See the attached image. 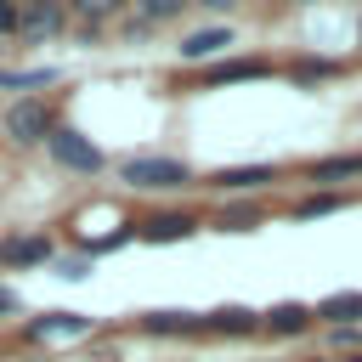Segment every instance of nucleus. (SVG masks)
Segmentation results:
<instances>
[{
	"instance_id": "13",
	"label": "nucleus",
	"mask_w": 362,
	"mask_h": 362,
	"mask_svg": "<svg viewBox=\"0 0 362 362\" xmlns=\"http://www.w3.org/2000/svg\"><path fill=\"white\" fill-rule=\"evenodd\" d=\"M317 317H311V305H300V300H283V305H272V311H260V328L266 334H277V339H288V334H305Z\"/></svg>"
},
{
	"instance_id": "27",
	"label": "nucleus",
	"mask_w": 362,
	"mask_h": 362,
	"mask_svg": "<svg viewBox=\"0 0 362 362\" xmlns=\"http://www.w3.org/2000/svg\"><path fill=\"white\" fill-rule=\"evenodd\" d=\"M6 6H17V11H23V6H34V0H6Z\"/></svg>"
},
{
	"instance_id": "9",
	"label": "nucleus",
	"mask_w": 362,
	"mask_h": 362,
	"mask_svg": "<svg viewBox=\"0 0 362 362\" xmlns=\"http://www.w3.org/2000/svg\"><path fill=\"white\" fill-rule=\"evenodd\" d=\"M272 181H277V164H226L204 187H215V192H266Z\"/></svg>"
},
{
	"instance_id": "10",
	"label": "nucleus",
	"mask_w": 362,
	"mask_h": 362,
	"mask_svg": "<svg viewBox=\"0 0 362 362\" xmlns=\"http://www.w3.org/2000/svg\"><path fill=\"white\" fill-rule=\"evenodd\" d=\"M232 40H238V34H232L226 23H215V28H192V34L175 45V57H181V62H215V57H226Z\"/></svg>"
},
{
	"instance_id": "11",
	"label": "nucleus",
	"mask_w": 362,
	"mask_h": 362,
	"mask_svg": "<svg viewBox=\"0 0 362 362\" xmlns=\"http://www.w3.org/2000/svg\"><path fill=\"white\" fill-rule=\"evenodd\" d=\"M356 175H362V153H334V158L305 164V181H311L317 192H334L339 181H356Z\"/></svg>"
},
{
	"instance_id": "2",
	"label": "nucleus",
	"mask_w": 362,
	"mask_h": 362,
	"mask_svg": "<svg viewBox=\"0 0 362 362\" xmlns=\"http://www.w3.org/2000/svg\"><path fill=\"white\" fill-rule=\"evenodd\" d=\"M119 181L130 192H181V187H192V164L170 158V153H136L119 164Z\"/></svg>"
},
{
	"instance_id": "23",
	"label": "nucleus",
	"mask_w": 362,
	"mask_h": 362,
	"mask_svg": "<svg viewBox=\"0 0 362 362\" xmlns=\"http://www.w3.org/2000/svg\"><path fill=\"white\" fill-rule=\"evenodd\" d=\"M17 311H23V294H17V288H6V283H0V317H17Z\"/></svg>"
},
{
	"instance_id": "12",
	"label": "nucleus",
	"mask_w": 362,
	"mask_h": 362,
	"mask_svg": "<svg viewBox=\"0 0 362 362\" xmlns=\"http://www.w3.org/2000/svg\"><path fill=\"white\" fill-rule=\"evenodd\" d=\"M260 328V311H249V305H215V311H204V334H232V339H243V334H255Z\"/></svg>"
},
{
	"instance_id": "3",
	"label": "nucleus",
	"mask_w": 362,
	"mask_h": 362,
	"mask_svg": "<svg viewBox=\"0 0 362 362\" xmlns=\"http://www.w3.org/2000/svg\"><path fill=\"white\" fill-rule=\"evenodd\" d=\"M45 158H51L57 170H68V175H102V170H107V153H102L85 130H74V124H57V130L45 136Z\"/></svg>"
},
{
	"instance_id": "1",
	"label": "nucleus",
	"mask_w": 362,
	"mask_h": 362,
	"mask_svg": "<svg viewBox=\"0 0 362 362\" xmlns=\"http://www.w3.org/2000/svg\"><path fill=\"white\" fill-rule=\"evenodd\" d=\"M62 119H57V102L51 96H17V102H6V113H0V136L11 141V147H45V136L57 130Z\"/></svg>"
},
{
	"instance_id": "17",
	"label": "nucleus",
	"mask_w": 362,
	"mask_h": 362,
	"mask_svg": "<svg viewBox=\"0 0 362 362\" xmlns=\"http://www.w3.org/2000/svg\"><path fill=\"white\" fill-rule=\"evenodd\" d=\"M62 74L57 68H0V90H45V85H57Z\"/></svg>"
},
{
	"instance_id": "21",
	"label": "nucleus",
	"mask_w": 362,
	"mask_h": 362,
	"mask_svg": "<svg viewBox=\"0 0 362 362\" xmlns=\"http://www.w3.org/2000/svg\"><path fill=\"white\" fill-rule=\"evenodd\" d=\"M328 74H339V62H322V57H311V62H294V79H328Z\"/></svg>"
},
{
	"instance_id": "4",
	"label": "nucleus",
	"mask_w": 362,
	"mask_h": 362,
	"mask_svg": "<svg viewBox=\"0 0 362 362\" xmlns=\"http://www.w3.org/2000/svg\"><path fill=\"white\" fill-rule=\"evenodd\" d=\"M68 6L62 0H34V6H23V17H17V40H28V45H45V40H57V34H68Z\"/></svg>"
},
{
	"instance_id": "16",
	"label": "nucleus",
	"mask_w": 362,
	"mask_h": 362,
	"mask_svg": "<svg viewBox=\"0 0 362 362\" xmlns=\"http://www.w3.org/2000/svg\"><path fill=\"white\" fill-rule=\"evenodd\" d=\"M62 6H68V17H74V23H85V28H102V23L124 17V6H130V0H62Z\"/></svg>"
},
{
	"instance_id": "28",
	"label": "nucleus",
	"mask_w": 362,
	"mask_h": 362,
	"mask_svg": "<svg viewBox=\"0 0 362 362\" xmlns=\"http://www.w3.org/2000/svg\"><path fill=\"white\" fill-rule=\"evenodd\" d=\"M294 6H311V0H294Z\"/></svg>"
},
{
	"instance_id": "6",
	"label": "nucleus",
	"mask_w": 362,
	"mask_h": 362,
	"mask_svg": "<svg viewBox=\"0 0 362 362\" xmlns=\"http://www.w3.org/2000/svg\"><path fill=\"white\" fill-rule=\"evenodd\" d=\"M198 226H204V221L187 215V209H158V215L136 221V238H141V243H187Z\"/></svg>"
},
{
	"instance_id": "29",
	"label": "nucleus",
	"mask_w": 362,
	"mask_h": 362,
	"mask_svg": "<svg viewBox=\"0 0 362 362\" xmlns=\"http://www.w3.org/2000/svg\"><path fill=\"white\" fill-rule=\"evenodd\" d=\"M356 362H362V356H356Z\"/></svg>"
},
{
	"instance_id": "19",
	"label": "nucleus",
	"mask_w": 362,
	"mask_h": 362,
	"mask_svg": "<svg viewBox=\"0 0 362 362\" xmlns=\"http://www.w3.org/2000/svg\"><path fill=\"white\" fill-rule=\"evenodd\" d=\"M260 221H266V215H260V204H226V209L215 215V226H221V232H255Z\"/></svg>"
},
{
	"instance_id": "22",
	"label": "nucleus",
	"mask_w": 362,
	"mask_h": 362,
	"mask_svg": "<svg viewBox=\"0 0 362 362\" xmlns=\"http://www.w3.org/2000/svg\"><path fill=\"white\" fill-rule=\"evenodd\" d=\"M57 272L62 277H90V260L85 255H68V260H57Z\"/></svg>"
},
{
	"instance_id": "18",
	"label": "nucleus",
	"mask_w": 362,
	"mask_h": 362,
	"mask_svg": "<svg viewBox=\"0 0 362 362\" xmlns=\"http://www.w3.org/2000/svg\"><path fill=\"white\" fill-rule=\"evenodd\" d=\"M345 209V192H305L294 204V221H317V215H339Z\"/></svg>"
},
{
	"instance_id": "7",
	"label": "nucleus",
	"mask_w": 362,
	"mask_h": 362,
	"mask_svg": "<svg viewBox=\"0 0 362 362\" xmlns=\"http://www.w3.org/2000/svg\"><path fill=\"white\" fill-rule=\"evenodd\" d=\"M90 328H96V317H85V311H45V317L23 322V339H85Z\"/></svg>"
},
{
	"instance_id": "20",
	"label": "nucleus",
	"mask_w": 362,
	"mask_h": 362,
	"mask_svg": "<svg viewBox=\"0 0 362 362\" xmlns=\"http://www.w3.org/2000/svg\"><path fill=\"white\" fill-rule=\"evenodd\" d=\"M130 6H136V17H141V23H175L192 0H130Z\"/></svg>"
},
{
	"instance_id": "15",
	"label": "nucleus",
	"mask_w": 362,
	"mask_h": 362,
	"mask_svg": "<svg viewBox=\"0 0 362 362\" xmlns=\"http://www.w3.org/2000/svg\"><path fill=\"white\" fill-rule=\"evenodd\" d=\"M311 317H322V322H334V328H356V322H362V294H356V288L328 294L322 305H311Z\"/></svg>"
},
{
	"instance_id": "25",
	"label": "nucleus",
	"mask_w": 362,
	"mask_h": 362,
	"mask_svg": "<svg viewBox=\"0 0 362 362\" xmlns=\"http://www.w3.org/2000/svg\"><path fill=\"white\" fill-rule=\"evenodd\" d=\"M328 339H334V351H339V345H345V351H351V345H362V328H334V334H328Z\"/></svg>"
},
{
	"instance_id": "14",
	"label": "nucleus",
	"mask_w": 362,
	"mask_h": 362,
	"mask_svg": "<svg viewBox=\"0 0 362 362\" xmlns=\"http://www.w3.org/2000/svg\"><path fill=\"white\" fill-rule=\"evenodd\" d=\"M141 334H158V339H170V334H204V317L198 311H147Z\"/></svg>"
},
{
	"instance_id": "26",
	"label": "nucleus",
	"mask_w": 362,
	"mask_h": 362,
	"mask_svg": "<svg viewBox=\"0 0 362 362\" xmlns=\"http://www.w3.org/2000/svg\"><path fill=\"white\" fill-rule=\"evenodd\" d=\"M192 6H204V11H232L238 0H192Z\"/></svg>"
},
{
	"instance_id": "8",
	"label": "nucleus",
	"mask_w": 362,
	"mask_h": 362,
	"mask_svg": "<svg viewBox=\"0 0 362 362\" xmlns=\"http://www.w3.org/2000/svg\"><path fill=\"white\" fill-rule=\"evenodd\" d=\"M272 62L266 57H221L204 68V90H221V85H249V79H266Z\"/></svg>"
},
{
	"instance_id": "5",
	"label": "nucleus",
	"mask_w": 362,
	"mask_h": 362,
	"mask_svg": "<svg viewBox=\"0 0 362 362\" xmlns=\"http://www.w3.org/2000/svg\"><path fill=\"white\" fill-rule=\"evenodd\" d=\"M57 260V238L51 232H11L0 238V266L23 272V266H51Z\"/></svg>"
},
{
	"instance_id": "24",
	"label": "nucleus",
	"mask_w": 362,
	"mask_h": 362,
	"mask_svg": "<svg viewBox=\"0 0 362 362\" xmlns=\"http://www.w3.org/2000/svg\"><path fill=\"white\" fill-rule=\"evenodd\" d=\"M17 17H23V11H17V6H6V0H0V40H11V34H17Z\"/></svg>"
}]
</instances>
